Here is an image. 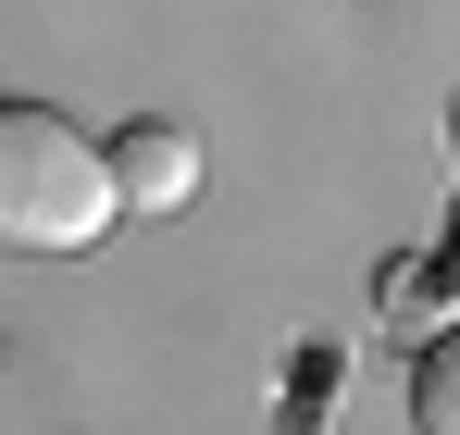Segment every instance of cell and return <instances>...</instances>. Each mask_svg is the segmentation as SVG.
<instances>
[{
    "mask_svg": "<svg viewBox=\"0 0 460 435\" xmlns=\"http://www.w3.org/2000/svg\"><path fill=\"white\" fill-rule=\"evenodd\" d=\"M112 224V174L100 138H75L50 100H0V249L25 262H63Z\"/></svg>",
    "mask_w": 460,
    "mask_h": 435,
    "instance_id": "6da1fadb",
    "label": "cell"
},
{
    "mask_svg": "<svg viewBox=\"0 0 460 435\" xmlns=\"http://www.w3.org/2000/svg\"><path fill=\"white\" fill-rule=\"evenodd\" d=\"M100 174H112V212H187L199 200V138L187 125H125L100 149Z\"/></svg>",
    "mask_w": 460,
    "mask_h": 435,
    "instance_id": "7a4b0ae2",
    "label": "cell"
},
{
    "mask_svg": "<svg viewBox=\"0 0 460 435\" xmlns=\"http://www.w3.org/2000/svg\"><path fill=\"white\" fill-rule=\"evenodd\" d=\"M423 435H448V349H423Z\"/></svg>",
    "mask_w": 460,
    "mask_h": 435,
    "instance_id": "3957f363",
    "label": "cell"
}]
</instances>
